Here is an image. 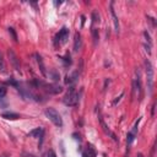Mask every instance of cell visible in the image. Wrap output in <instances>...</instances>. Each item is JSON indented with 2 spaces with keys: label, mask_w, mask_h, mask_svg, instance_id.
<instances>
[{
  "label": "cell",
  "mask_w": 157,
  "mask_h": 157,
  "mask_svg": "<svg viewBox=\"0 0 157 157\" xmlns=\"http://www.w3.org/2000/svg\"><path fill=\"white\" fill-rule=\"evenodd\" d=\"M63 102H64L65 106H70V107H74L78 103V95L76 93V90H75L74 86L69 87V91L66 92V95L64 96Z\"/></svg>",
  "instance_id": "obj_1"
},
{
  "label": "cell",
  "mask_w": 157,
  "mask_h": 157,
  "mask_svg": "<svg viewBox=\"0 0 157 157\" xmlns=\"http://www.w3.org/2000/svg\"><path fill=\"white\" fill-rule=\"evenodd\" d=\"M46 116L49 118V120L53 123L54 125H57L59 128L63 127V119H61L60 114L54 108H47L46 109Z\"/></svg>",
  "instance_id": "obj_2"
},
{
  "label": "cell",
  "mask_w": 157,
  "mask_h": 157,
  "mask_svg": "<svg viewBox=\"0 0 157 157\" xmlns=\"http://www.w3.org/2000/svg\"><path fill=\"white\" fill-rule=\"evenodd\" d=\"M68 39H69V28L66 26H64L59 31V33H57L54 43H55V46H63V44H65L68 42Z\"/></svg>",
  "instance_id": "obj_3"
},
{
  "label": "cell",
  "mask_w": 157,
  "mask_h": 157,
  "mask_svg": "<svg viewBox=\"0 0 157 157\" xmlns=\"http://www.w3.org/2000/svg\"><path fill=\"white\" fill-rule=\"evenodd\" d=\"M145 66H146V76H147V88H149V93H152V88H153V68L149 60L145 61Z\"/></svg>",
  "instance_id": "obj_4"
},
{
  "label": "cell",
  "mask_w": 157,
  "mask_h": 157,
  "mask_svg": "<svg viewBox=\"0 0 157 157\" xmlns=\"http://www.w3.org/2000/svg\"><path fill=\"white\" fill-rule=\"evenodd\" d=\"M133 92H134V93L138 92V97H139V99H140V101L142 99L144 93H142V86H141L140 71H139V70H136V77L134 78V81H133Z\"/></svg>",
  "instance_id": "obj_5"
},
{
  "label": "cell",
  "mask_w": 157,
  "mask_h": 157,
  "mask_svg": "<svg viewBox=\"0 0 157 157\" xmlns=\"http://www.w3.org/2000/svg\"><path fill=\"white\" fill-rule=\"evenodd\" d=\"M7 55H9V59H10V63L13 64L14 66V69L16 71H20V61L17 59V55L15 54V52L13 49H9L7 50Z\"/></svg>",
  "instance_id": "obj_6"
},
{
  "label": "cell",
  "mask_w": 157,
  "mask_h": 157,
  "mask_svg": "<svg viewBox=\"0 0 157 157\" xmlns=\"http://www.w3.org/2000/svg\"><path fill=\"white\" fill-rule=\"evenodd\" d=\"M44 87H46L47 92H49V93H52V95H58V93L63 92V87L59 86V85H55V84H52V85L44 84Z\"/></svg>",
  "instance_id": "obj_7"
},
{
  "label": "cell",
  "mask_w": 157,
  "mask_h": 157,
  "mask_svg": "<svg viewBox=\"0 0 157 157\" xmlns=\"http://www.w3.org/2000/svg\"><path fill=\"white\" fill-rule=\"evenodd\" d=\"M82 46V39H81V35L78 32L75 33V37H74V52H78L81 49Z\"/></svg>",
  "instance_id": "obj_8"
},
{
  "label": "cell",
  "mask_w": 157,
  "mask_h": 157,
  "mask_svg": "<svg viewBox=\"0 0 157 157\" xmlns=\"http://www.w3.org/2000/svg\"><path fill=\"white\" fill-rule=\"evenodd\" d=\"M110 14H112V19H113L114 30H116V32L118 33V32H119V21H118V17H117V15H116V11H114V7H113V3H110Z\"/></svg>",
  "instance_id": "obj_9"
},
{
  "label": "cell",
  "mask_w": 157,
  "mask_h": 157,
  "mask_svg": "<svg viewBox=\"0 0 157 157\" xmlns=\"http://www.w3.org/2000/svg\"><path fill=\"white\" fill-rule=\"evenodd\" d=\"M36 59H37V63H38V66H39V70L43 75V77H47V71H46V66H44V63H43V59L39 54H36Z\"/></svg>",
  "instance_id": "obj_10"
},
{
  "label": "cell",
  "mask_w": 157,
  "mask_h": 157,
  "mask_svg": "<svg viewBox=\"0 0 157 157\" xmlns=\"http://www.w3.org/2000/svg\"><path fill=\"white\" fill-rule=\"evenodd\" d=\"M144 37H145V41H146V43H145V48H146V52L150 54L151 53V48H152V41H151L150 35L147 32H144Z\"/></svg>",
  "instance_id": "obj_11"
},
{
  "label": "cell",
  "mask_w": 157,
  "mask_h": 157,
  "mask_svg": "<svg viewBox=\"0 0 157 157\" xmlns=\"http://www.w3.org/2000/svg\"><path fill=\"white\" fill-rule=\"evenodd\" d=\"M43 133V129L42 128H36V129H33L28 133V136L31 138H39V135Z\"/></svg>",
  "instance_id": "obj_12"
},
{
  "label": "cell",
  "mask_w": 157,
  "mask_h": 157,
  "mask_svg": "<svg viewBox=\"0 0 157 157\" xmlns=\"http://www.w3.org/2000/svg\"><path fill=\"white\" fill-rule=\"evenodd\" d=\"M1 117L5 118V119H9V120H16V119L20 118V116L16 114V113H3Z\"/></svg>",
  "instance_id": "obj_13"
},
{
  "label": "cell",
  "mask_w": 157,
  "mask_h": 157,
  "mask_svg": "<svg viewBox=\"0 0 157 157\" xmlns=\"http://www.w3.org/2000/svg\"><path fill=\"white\" fill-rule=\"evenodd\" d=\"M86 155L88 157H96L97 156V152H96V150H95V147L92 146V145H87V152H86Z\"/></svg>",
  "instance_id": "obj_14"
},
{
  "label": "cell",
  "mask_w": 157,
  "mask_h": 157,
  "mask_svg": "<svg viewBox=\"0 0 157 157\" xmlns=\"http://www.w3.org/2000/svg\"><path fill=\"white\" fill-rule=\"evenodd\" d=\"M0 73H1V74L6 73V64H5V60L3 58L1 52H0Z\"/></svg>",
  "instance_id": "obj_15"
},
{
  "label": "cell",
  "mask_w": 157,
  "mask_h": 157,
  "mask_svg": "<svg viewBox=\"0 0 157 157\" xmlns=\"http://www.w3.org/2000/svg\"><path fill=\"white\" fill-rule=\"evenodd\" d=\"M134 139H135V135L130 131V133H128V135H127V146H128V149H129V146L131 145V142L134 141Z\"/></svg>",
  "instance_id": "obj_16"
},
{
  "label": "cell",
  "mask_w": 157,
  "mask_h": 157,
  "mask_svg": "<svg viewBox=\"0 0 157 157\" xmlns=\"http://www.w3.org/2000/svg\"><path fill=\"white\" fill-rule=\"evenodd\" d=\"M92 37H93L95 44H97V43H98V39H99V33H98V30H97V28H92Z\"/></svg>",
  "instance_id": "obj_17"
},
{
  "label": "cell",
  "mask_w": 157,
  "mask_h": 157,
  "mask_svg": "<svg viewBox=\"0 0 157 157\" xmlns=\"http://www.w3.org/2000/svg\"><path fill=\"white\" fill-rule=\"evenodd\" d=\"M6 92H7V88H6V87H5L3 84H0V98L5 97Z\"/></svg>",
  "instance_id": "obj_18"
},
{
  "label": "cell",
  "mask_w": 157,
  "mask_h": 157,
  "mask_svg": "<svg viewBox=\"0 0 157 157\" xmlns=\"http://www.w3.org/2000/svg\"><path fill=\"white\" fill-rule=\"evenodd\" d=\"M92 22H93V24L99 22V14L97 13V11H93V13H92Z\"/></svg>",
  "instance_id": "obj_19"
},
{
  "label": "cell",
  "mask_w": 157,
  "mask_h": 157,
  "mask_svg": "<svg viewBox=\"0 0 157 157\" xmlns=\"http://www.w3.org/2000/svg\"><path fill=\"white\" fill-rule=\"evenodd\" d=\"M9 33L11 36H13V39L15 41V42H17V35H16V32H15V30L13 28V27H9Z\"/></svg>",
  "instance_id": "obj_20"
},
{
  "label": "cell",
  "mask_w": 157,
  "mask_h": 157,
  "mask_svg": "<svg viewBox=\"0 0 157 157\" xmlns=\"http://www.w3.org/2000/svg\"><path fill=\"white\" fill-rule=\"evenodd\" d=\"M63 60H64L65 65H70V64H71V59H70V55H69V54H66L65 57L63 58Z\"/></svg>",
  "instance_id": "obj_21"
},
{
  "label": "cell",
  "mask_w": 157,
  "mask_h": 157,
  "mask_svg": "<svg viewBox=\"0 0 157 157\" xmlns=\"http://www.w3.org/2000/svg\"><path fill=\"white\" fill-rule=\"evenodd\" d=\"M123 96H124V92H121V93H120V96H119V97H117V98L114 99V102H113V104H114V106H116V104L119 102V101H120V98H121Z\"/></svg>",
  "instance_id": "obj_22"
},
{
  "label": "cell",
  "mask_w": 157,
  "mask_h": 157,
  "mask_svg": "<svg viewBox=\"0 0 157 157\" xmlns=\"http://www.w3.org/2000/svg\"><path fill=\"white\" fill-rule=\"evenodd\" d=\"M7 84H11V85H13V86H15V87H17V82L14 80V78H10V80L7 81Z\"/></svg>",
  "instance_id": "obj_23"
},
{
  "label": "cell",
  "mask_w": 157,
  "mask_h": 157,
  "mask_svg": "<svg viewBox=\"0 0 157 157\" xmlns=\"http://www.w3.org/2000/svg\"><path fill=\"white\" fill-rule=\"evenodd\" d=\"M48 157H57V155H55V152H54L53 150H50V151L48 152Z\"/></svg>",
  "instance_id": "obj_24"
},
{
  "label": "cell",
  "mask_w": 157,
  "mask_h": 157,
  "mask_svg": "<svg viewBox=\"0 0 157 157\" xmlns=\"http://www.w3.org/2000/svg\"><path fill=\"white\" fill-rule=\"evenodd\" d=\"M155 108H156V103H153V106H152V112H151V116L152 117L155 116Z\"/></svg>",
  "instance_id": "obj_25"
},
{
  "label": "cell",
  "mask_w": 157,
  "mask_h": 157,
  "mask_svg": "<svg viewBox=\"0 0 157 157\" xmlns=\"http://www.w3.org/2000/svg\"><path fill=\"white\" fill-rule=\"evenodd\" d=\"M81 26H84V24H85V16H81Z\"/></svg>",
  "instance_id": "obj_26"
},
{
  "label": "cell",
  "mask_w": 157,
  "mask_h": 157,
  "mask_svg": "<svg viewBox=\"0 0 157 157\" xmlns=\"http://www.w3.org/2000/svg\"><path fill=\"white\" fill-rule=\"evenodd\" d=\"M82 157H88V156L86 155V152H84V153H82Z\"/></svg>",
  "instance_id": "obj_27"
},
{
  "label": "cell",
  "mask_w": 157,
  "mask_h": 157,
  "mask_svg": "<svg viewBox=\"0 0 157 157\" xmlns=\"http://www.w3.org/2000/svg\"><path fill=\"white\" fill-rule=\"evenodd\" d=\"M138 157H144V156H142V153H139V155H138Z\"/></svg>",
  "instance_id": "obj_28"
}]
</instances>
